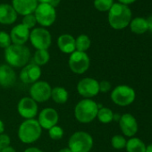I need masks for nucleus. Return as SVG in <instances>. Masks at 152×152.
<instances>
[{
    "label": "nucleus",
    "instance_id": "nucleus-27",
    "mask_svg": "<svg viewBox=\"0 0 152 152\" xmlns=\"http://www.w3.org/2000/svg\"><path fill=\"white\" fill-rule=\"evenodd\" d=\"M114 5V0H94V7L101 12L109 11Z\"/></svg>",
    "mask_w": 152,
    "mask_h": 152
},
{
    "label": "nucleus",
    "instance_id": "nucleus-40",
    "mask_svg": "<svg viewBox=\"0 0 152 152\" xmlns=\"http://www.w3.org/2000/svg\"><path fill=\"white\" fill-rule=\"evenodd\" d=\"M58 152H72V151L69 149V148H61Z\"/></svg>",
    "mask_w": 152,
    "mask_h": 152
},
{
    "label": "nucleus",
    "instance_id": "nucleus-16",
    "mask_svg": "<svg viewBox=\"0 0 152 152\" xmlns=\"http://www.w3.org/2000/svg\"><path fill=\"white\" fill-rule=\"evenodd\" d=\"M16 82V74L14 69L8 64L0 65V86L10 88Z\"/></svg>",
    "mask_w": 152,
    "mask_h": 152
},
{
    "label": "nucleus",
    "instance_id": "nucleus-30",
    "mask_svg": "<svg viewBox=\"0 0 152 152\" xmlns=\"http://www.w3.org/2000/svg\"><path fill=\"white\" fill-rule=\"evenodd\" d=\"M11 38L10 35L6 31H0V48H7L11 45Z\"/></svg>",
    "mask_w": 152,
    "mask_h": 152
},
{
    "label": "nucleus",
    "instance_id": "nucleus-19",
    "mask_svg": "<svg viewBox=\"0 0 152 152\" xmlns=\"http://www.w3.org/2000/svg\"><path fill=\"white\" fill-rule=\"evenodd\" d=\"M17 19V13L8 4H0V23L12 24Z\"/></svg>",
    "mask_w": 152,
    "mask_h": 152
},
{
    "label": "nucleus",
    "instance_id": "nucleus-25",
    "mask_svg": "<svg viewBox=\"0 0 152 152\" xmlns=\"http://www.w3.org/2000/svg\"><path fill=\"white\" fill-rule=\"evenodd\" d=\"M97 117L102 124H109L114 120V113L107 107H100L99 108Z\"/></svg>",
    "mask_w": 152,
    "mask_h": 152
},
{
    "label": "nucleus",
    "instance_id": "nucleus-3",
    "mask_svg": "<svg viewBox=\"0 0 152 152\" xmlns=\"http://www.w3.org/2000/svg\"><path fill=\"white\" fill-rule=\"evenodd\" d=\"M98 104L91 99H84L77 103L74 108V115L78 122L89 124L92 122L98 115Z\"/></svg>",
    "mask_w": 152,
    "mask_h": 152
},
{
    "label": "nucleus",
    "instance_id": "nucleus-31",
    "mask_svg": "<svg viewBox=\"0 0 152 152\" xmlns=\"http://www.w3.org/2000/svg\"><path fill=\"white\" fill-rule=\"evenodd\" d=\"M37 23V20H36V17L34 15L31 14V15H27L23 17V24L27 27L29 30L33 28Z\"/></svg>",
    "mask_w": 152,
    "mask_h": 152
},
{
    "label": "nucleus",
    "instance_id": "nucleus-36",
    "mask_svg": "<svg viewBox=\"0 0 152 152\" xmlns=\"http://www.w3.org/2000/svg\"><path fill=\"white\" fill-rule=\"evenodd\" d=\"M0 152H16V151L13 147L9 146V147H7V148L1 149V151H0Z\"/></svg>",
    "mask_w": 152,
    "mask_h": 152
},
{
    "label": "nucleus",
    "instance_id": "nucleus-21",
    "mask_svg": "<svg viewBox=\"0 0 152 152\" xmlns=\"http://www.w3.org/2000/svg\"><path fill=\"white\" fill-rule=\"evenodd\" d=\"M130 27H131V31L133 33H136V34L145 33L148 30L147 20L144 19V18H141V17H136V18H134L131 22Z\"/></svg>",
    "mask_w": 152,
    "mask_h": 152
},
{
    "label": "nucleus",
    "instance_id": "nucleus-20",
    "mask_svg": "<svg viewBox=\"0 0 152 152\" xmlns=\"http://www.w3.org/2000/svg\"><path fill=\"white\" fill-rule=\"evenodd\" d=\"M57 46L59 49L65 54H72L76 50L75 39L70 34H62L58 37Z\"/></svg>",
    "mask_w": 152,
    "mask_h": 152
},
{
    "label": "nucleus",
    "instance_id": "nucleus-42",
    "mask_svg": "<svg viewBox=\"0 0 152 152\" xmlns=\"http://www.w3.org/2000/svg\"><path fill=\"white\" fill-rule=\"evenodd\" d=\"M37 1L40 2V4H49L50 0H37Z\"/></svg>",
    "mask_w": 152,
    "mask_h": 152
},
{
    "label": "nucleus",
    "instance_id": "nucleus-41",
    "mask_svg": "<svg viewBox=\"0 0 152 152\" xmlns=\"http://www.w3.org/2000/svg\"><path fill=\"white\" fill-rule=\"evenodd\" d=\"M145 152H152V144L146 147V151Z\"/></svg>",
    "mask_w": 152,
    "mask_h": 152
},
{
    "label": "nucleus",
    "instance_id": "nucleus-26",
    "mask_svg": "<svg viewBox=\"0 0 152 152\" xmlns=\"http://www.w3.org/2000/svg\"><path fill=\"white\" fill-rule=\"evenodd\" d=\"M49 57H50V56H49V53L48 50L40 49V50H37L35 52L33 60L37 65L40 66V65L46 64L49 61Z\"/></svg>",
    "mask_w": 152,
    "mask_h": 152
},
{
    "label": "nucleus",
    "instance_id": "nucleus-34",
    "mask_svg": "<svg viewBox=\"0 0 152 152\" xmlns=\"http://www.w3.org/2000/svg\"><path fill=\"white\" fill-rule=\"evenodd\" d=\"M24 152H43L41 149L38 148H35V147H31V148H28L24 150Z\"/></svg>",
    "mask_w": 152,
    "mask_h": 152
},
{
    "label": "nucleus",
    "instance_id": "nucleus-9",
    "mask_svg": "<svg viewBox=\"0 0 152 152\" xmlns=\"http://www.w3.org/2000/svg\"><path fill=\"white\" fill-rule=\"evenodd\" d=\"M37 23L40 25L48 27L52 25L56 20V8L51 7L49 4H39L34 11Z\"/></svg>",
    "mask_w": 152,
    "mask_h": 152
},
{
    "label": "nucleus",
    "instance_id": "nucleus-10",
    "mask_svg": "<svg viewBox=\"0 0 152 152\" xmlns=\"http://www.w3.org/2000/svg\"><path fill=\"white\" fill-rule=\"evenodd\" d=\"M51 87L44 81H38L30 89L31 98L37 103H43L51 98Z\"/></svg>",
    "mask_w": 152,
    "mask_h": 152
},
{
    "label": "nucleus",
    "instance_id": "nucleus-13",
    "mask_svg": "<svg viewBox=\"0 0 152 152\" xmlns=\"http://www.w3.org/2000/svg\"><path fill=\"white\" fill-rule=\"evenodd\" d=\"M41 69L36 64H29L23 67L20 72V80L25 84H33L40 78Z\"/></svg>",
    "mask_w": 152,
    "mask_h": 152
},
{
    "label": "nucleus",
    "instance_id": "nucleus-1",
    "mask_svg": "<svg viewBox=\"0 0 152 152\" xmlns=\"http://www.w3.org/2000/svg\"><path fill=\"white\" fill-rule=\"evenodd\" d=\"M31 57L30 49L24 45L11 44L5 50V58L7 64L13 67H23Z\"/></svg>",
    "mask_w": 152,
    "mask_h": 152
},
{
    "label": "nucleus",
    "instance_id": "nucleus-18",
    "mask_svg": "<svg viewBox=\"0 0 152 152\" xmlns=\"http://www.w3.org/2000/svg\"><path fill=\"white\" fill-rule=\"evenodd\" d=\"M12 7L17 14L25 16L32 14L36 10L38 1L37 0H13Z\"/></svg>",
    "mask_w": 152,
    "mask_h": 152
},
{
    "label": "nucleus",
    "instance_id": "nucleus-4",
    "mask_svg": "<svg viewBox=\"0 0 152 152\" xmlns=\"http://www.w3.org/2000/svg\"><path fill=\"white\" fill-rule=\"evenodd\" d=\"M42 132L38 120L27 119L21 124L18 129V137L20 140L25 144H31L37 141Z\"/></svg>",
    "mask_w": 152,
    "mask_h": 152
},
{
    "label": "nucleus",
    "instance_id": "nucleus-43",
    "mask_svg": "<svg viewBox=\"0 0 152 152\" xmlns=\"http://www.w3.org/2000/svg\"><path fill=\"white\" fill-rule=\"evenodd\" d=\"M0 151H1V149H0Z\"/></svg>",
    "mask_w": 152,
    "mask_h": 152
},
{
    "label": "nucleus",
    "instance_id": "nucleus-8",
    "mask_svg": "<svg viewBox=\"0 0 152 152\" xmlns=\"http://www.w3.org/2000/svg\"><path fill=\"white\" fill-rule=\"evenodd\" d=\"M30 39L32 46L37 50H48L52 42L51 34L44 28L33 29L31 32H30Z\"/></svg>",
    "mask_w": 152,
    "mask_h": 152
},
{
    "label": "nucleus",
    "instance_id": "nucleus-24",
    "mask_svg": "<svg viewBox=\"0 0 152 152\" xmlns=\"http://www.w3.org/2000/svg\"><path fill=\"white\" fill-rule=\"evenodd\" d=\"M91 47V39L90 38L85 35L82 34L77 37L75 39V48L76 51H81V52H85L88 50Z\"/></svg>",
    "mask_w": 152,
    "mask_h": 152
},
{
    "label": "nucleus",
    "instance_id": "nucleus-12",
    "mask_svg": "<svg viewBox=\"0 0 152 152\" xmlns=\"http://www.w3.org/2000/svg\"><path fill=\"white\" fill-rule=\"evenodd\" d=\"M17 110L19 115L26 120L34 119L38 114V104L31 98L25 97L20 99L17 106Z\"/></svg>",
    "mask_w": 152,
    "mask_h": 152
},
{
    "label": "nucleus",
    "instance_id": "nucleus-2",
    "mask_svg": "<svg viewBox=\"0 0 152 152\" xmlns=\"http://www.w3.org/2000/svg\"><path fill=\"white\" fill-rule=\"evenodd\" d=\"M132 12L130 8L121 3L112 6L108 13V23L115 30H122L128 26L131 22Z\"/></svg>",
    "mask_w": 152,
    "mask_h": 152
},
{
    "label": "nucleus",
    "instance_id": "nucleus-28",
    "mask_svg": "<svg viewBox=\"0 0 152 152\" xmlns=\"http://www.w3.org/2000/svg\"><path fill=\"white\" fill-rule=\"evenodd\" d=\"M48 135L52 140H61L64 136V130L58 125H55L48 130Z\"/></svg>",
    "mask_w": 152,
    "mask_h": 152
},
{
    "label": "nucleus",
    "instance_id": "nucleus-37",
    "mask_svg": "<svg viewBox=\"0 0 152 152\" xmlns=\"http://www.w3.org/2000/svg\"><path fill=\"white\" fill-rule=\"evenodd\" d=\"M147 23H148V30L152 32V15L148 17V19L147 20Z\"/></svg>",
    "mask_w": 152,
    "mask_h": 152
},
{
    "label": "nucleus",
    "instance_id": "nucleus-14",
    "mask_svg": "<svg viewBox=\"0 0 152 152\" xmlns=\"http://www.w3.org/2000/svg\"><path fill=\"white\" fill-rule=\"evenodd\" d=\"M59 120L58 113L56 109L51 107L44 108L39 115L38 122L41 128L49 130L51 127L56 125Z\"/></svg>",
    "mask_w": 152,
    "mask_h": 152
},
{
    "label": "nucleus",
    "instance_id": "nucleus-32",
    "mask_svg": "<svg viewBox=\"0 0 152 152\" xmlns=\"http://www.w3.org/2000/svg\"><path fill=\"white\" fill-rule=\"evenodd\" d=\"M11 143V139L7 134H0V149H3L7 147H9Z\"/></svg>",
    "mask_w": 152,
    "mask_h": 152
},
{
    "label": "nucleus",
    "instance_id": "nucleus-29",
    "mask_svg": "<svg viewBox=\"0 0 152 152\" xmlns=\"http://www.w3.org/2000/svg\"><path fill=\"white\" fill-rule=\"evenodd\" d=\"M126 140L124 136L122 135H115L112 140H111V144L113 146V148H116V149H121L124 148L126 146Z\"/></svg>",
    "mask_w": 152,
    "mask_h": 152
},
{
    "label": "nucleus",
    "instance_id": "nucleus-11",
    "mask_svg": "<svg viewBox=\"0 0 152 152\" xmlns=\"http://www.w3.org/2000/svg\"><path fill=\"white\" fill-rule=\"evenodd\" d=\"M78 93L85 99H91L95 97L99 92V82L93 78L86 77L82 79L77 84Z\"/></svg>",
    "mask_w": 152,
    "mask_h": 152
},
{
    "label": "nucleus",
    "instance_id": "nucleus-7",
    "mask_svg": "<svg viewBox=\"0 0 152 152\" xmlns=\"http://www.w3.org/2000/svg\"><path fill=\"white\" fill-rule=\"evenodd\" d=\"M68 64L72 72L76 74H83L89 69L91 61L89 56L85 52L75 50L71 54Z\"/></svg>",
    "mask_w": 152,
    "mask_h": 152
},
{
    "label": "nucleus",
    "instance_id": "nucleus-5",
    "mask_svg": "<svg viewBox=\"0 0 152 152\" xmlns=\"http://www.w3.org/2000/svg\"><path fill=\"white\" fill-rule=\"evenodd\" d=\"M93 147V139L86 132H76L68 140V148L72 152H90Z\"/></svg>",
    "mask_w": 152,
    "mask_h": 152
},
{
    "label": "nucleus",
    "instance_id": "nucleus-6",
    "mask_svg": "<svg viewBox=\"0 0 152 152\" xmlns=\"http://www.w3.org/2000/svg\"><path fill=\"white\" fill-rule=\"evenodd\" d=\"M136 94L132 88L127 85H119L115 87L111 93L112 101L121 107L132 104L135 99Z\"/></svg>",
    "mask_w": 152,
    "mask_h": 152
},
{
    "label": "nucleus",
    "instance_id": "nucleus-22",
    "mask_svg": "<svg viewBox=\"0 0 152 152\" xmlns=\"http://www.w3.org/2000/svg\"><path fill=\"white\" fill-rule=\"evenodd\" d=\"M68 91L63 87H55L51 91V98L57 104H64L68 100Z\"/></svg>",
    "mask_w": 152,
    "mask_h": 152
},
{
    "label": "nucleus",
    "instance_id": "nucleus-39",
    "mask_svg": "<svg viewBox=\"0 0 152 152\" xmlns=\"http://www.w3.org/2000/svg\"><path fill=\"white\" fill-rule=\"evenodd\" d=\"M5 131V124L3 123V121L0 119V134H2Z\"/></svg>",
    "mask_w": 152,
    "mask_h": 152
},
{
    "label": "nucleus",
    "instance_id": "nucleus-38",
    "mask_svg": "<svg viewBox=\"0 0 152 152\" xmlns=\"http://www.w3.org/2000/svg\"><path fill=\"white\" fill-rule=\"evenodd\" d=\"M134 1H136V0H119V2L123 5H128V4H132L133 3Z\"/></svg>",
    "mask_w": 152,
    "mask_h": 152
},
{
    "label": "nucleus",
    "instance_id": "nucleus-17",
    "mask_svg": "<svg viewBox=\"0 0 152 152\" xmlns=\"http://www.w3.org/2000/svg\"><path fill=\"white\" fill-rule=\"evenodd\" d=\"M11 41L15 45H24L30 38V30L23 23L15 26L10 33Z\"/></svg>",
    "mask_w": 152,
    "mask_h": 152
},
{
    "label": "nucleus",
    "instance_id": "nucleus-23",
    "mask_svg": "<svg viewBox=\"0 0 152 152\" xmlns=\"http://www.w3.org/2000/svg\"><path fill=\"white\" fill-rule=\"evenodd\" d=\"M127 152H145L146 146L142 140L138 138H132L126 142Z\"/></svg>",
    "mask_w": 152,
    "mask_h": 152
},
{
    "label": "nucleus",
    "instance_id": "nucleus-15",
    "mask_svg": "<svg viewBox=\"0 0 152 152\" xmlns=\"http://www.w3.org/2000/svg\"><path fill=\"white\" fill-rule=\"evenodd\" d=\"M119 125L125 136L132 137L138 131V124L136 119L131 114H124L119 119Z\"/></svg>",
    "mask_w": 152,
    "mask_h": 152
},
{
    "label": "nucleus",
    "instance_id": "nucleus-33",
    "mask_svg": "<svg viewBox=\"0 0 152 152\" xmlns=\"http://www.w3.org/2000/svg\"><path fill=\"white\" fill-rule=\"evenodd\" d=\"M99 92L107 93L111 89V84L107 81H101L100 83H99Z\"/></svg>",
    "mask_w": 152,
    "mask_h": 152
},
{
    "label": "nucleus",
    "instance_id": "nucleus-35",
    "mask_svg": "<svg viewBox=\"0 0 152 152\" xmlns=\"http://www.w3.org/2000/svg\"><path fill=\"white\" fill-rule=\"evenodd\" d=\"M59 4H60V0H50V2H49V5L53 7L54 8L58 7Z\"/></svg>",
    "mask_w": 152,
    "mask_h": 152
}]
</instances>
